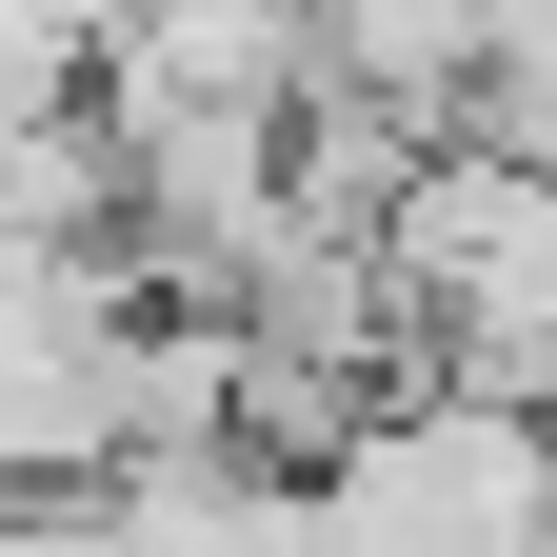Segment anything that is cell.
I'll use <instances>...</instances> for the list:
<instances>
[{
    "instance_id": "3957f363",
    "label": "cell",
    "mask_w": 557,
    "mask_h": 557,
    "mask_svg": "<svg viewBox=\"0 0 557 557\" xmlns=\"http://www.w3.org/2000/svg\"><path fill=\"white\" fill-rule=\"evenodd\" d=\"M120 239V139L81 100H0V259H81Z\"/></svg>"
},
{
    "instance_id": "6da1fadb",
    "label": "cell",
    "mask_w": 557,
    "mask_h": 557,
    "mask_svg": "<svg viewBox=\"0 0 557 557\" xmlns=\"http://www.w3.org/2000/svg\"><path fill=\"white\" fill-rule=\"evenodd\" d=\"M379 278H398V338H418V379H478V398H537L557 359V180L518 160V139H398V180H379Z\"/></svg>"
},
{
    "instance_id": "7a4b0ae2",
    "label": "cell",
    "mask_w": 557,
    "mask_h": 557,
    "mask_svg": "<svg viewBox=\"0 0 557 557\" xmlns=\"http://www.w3.org/2000/svg\"><path fill=\"white\" fill-rule=\"evenodd\" d=\"M299 498H319L338 557H537V398L359 379L299 438Z\"/></svg>"
}]
</instances>
